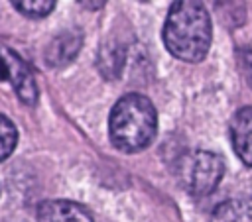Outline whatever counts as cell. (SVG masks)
<instances>
[{
    "label": "cell",
    "instance_id": "9c48e42d",
    "mask_svg": "<svg viewBox=\"0 0 252 222\" xmlns=\"http://www.w3.org/2000/svg\"><path fill=\"white\" fill-rule=\"evenodd\" d=\"M14 8L28 18H45L53 8L55 0H14Z\"/></svg>",
    "mask_w": 252,
    "mask_h": 222
},
{
    "label": "cell",
    "instance_id": "8992f818",
    "mask_svg": "<svg viewBox=\"0 0 252 222\" xmlns=\"http://www.w3.org/2000/svg\"><path fill=\"white\" fill-rule=\"evenodd\" d=\"M230 139L240 161L252 167V106H244L232 116Z\"/></svg>",
    "mask_w": 252,
    "mask_h": 222
},
{
    "label": "cell",
    "instance_id": "7c38bea8",
    "mask_svg": "<svg viewBox=\"0 0 252 222\" xmlns=\"http://www.w3.org/2000/svg\"><path fill=\"white\" fill-rule=\"evenodd\" d=\"M4 81H8V71H6V63L0 55V83H4Z\"/></svg>",
    "mask_w": 252,
    "mask_h": 222
},
{
    "label": "cell",
    "instance_id": "7a4b0ae2",
    "mask_svg": "<svg viewBox=\"0 0 252 222\" xmlns=\"http://www.w3.org/2000/svg\"><path fill=\"white\" fill-rule=\"evenodd\" d=\"M158 114L154 104L138 94H124L112 108L108 118V136L116 149L136 153L146 149L156 138Z\"/></svg>",
    "mask_w": 252,
    "mask_h": 222
},
{
    "label": "cell",
    "instance_id": "3957f363",
    "mask_svg": "<svg viewBox=\"0 0 252 222\" xmlns=\"http://www.w3.org/2000/svg\"><path fill=\"white\" fill-rule=\"evenodd\" d=\"M224 173L222 159L205 149L185 151L175 161V175L179 185L193 196H205L217 189Z\"/></svg>",
    "mask_w": 252,
    "mask_h": 222
},
{
    "label": "cell",
    "instance_id": "30bf717a",
    "mask_svg": "<svg viewBox=\"0 0 252 222\" xmlns=\"http://www.w3.org/2000/svg\"><path fill=\"white\" fill-rule=\"evenodd\" d=\"M18 132L12 120H8L4 114H0V161H4L16 147Z\"/></svg>",
    "mask_w": 252,
    "mask_h": 222
},
{
    "label": "cell",
    "instance_id": "5b68a950",
    "mask_svg": "<svg viewBox=\"0 0 252 222\" xmlns=\"http://www.w3.org/2000/svg\"><path fill=\"white\" fill-rule=\"evenodd\" d=\"M83 47V33L79 29H65L55 35L45 49V63L53 69L69 65Z\"/></svg>",
    "mask_w": 252,
    "mask_h": 222
},
{
    "label": "cell",
    "instance_id": "ba28073f",
    "mask_svg": "<svg viewBox=\"0 0 252 222\" xmlns=\"http://www.w3.org/2000/svg\"><path fill=\"white\" fill-rule=\"evenodd\" d=\"M211 222H252V198H228L217 204Z\"/></svg>",
    "mask_w": 252,
    "mask_h": 222
},
{
    "label": "cell",
    "instance_id": "52a82bcc",
    "mask_svg": "<svg viewBox=\"0 0 252 222\" xmlns=\"http://www.w3.org/2000/svg\"><path fill=\"white\" fill-rule=\"evenodd\" d=\"M37 222H94L91 212L71 200H45L37 208Z\"/></svg>",
    "mask_w": 252,
    "mask_h": 222
},
{
    "label": "cell",
    "instance_id": "6da1fadb",
    "mask_svg": "<svg viewBox=\"0 0 252 222\" xmlns=\"http://www.w3.org/2000/svg\"><path fill=\"white\" fill-rule=\"evenodd\" d=\"M213 39L209 12L201 2H173L163 26L167 51L187 63L205 59Z\"/></svg>",
    "mask_w": 252,
    "mask_h": 222
},
{
    "label": "cell",
    "instance_id": "8fae6325",
    "mask_svg": "<svg viewBox=\"0 0 252 222\" xmlns=\"http://www.w3.org/2000/svg\"><path fill=\"white\" fill-rule=\"evenodd\" d=\"M238 63H240V69H242L246 81L252 86V49H248V47L240 49L238 51Z\"/></svg>",
    "mask_w": 252,
    "mask_h": 222
},
{
    "label": "cell",
    "instance_id": "277c9868",
    "mask_svg": "<svg viewBox=\"0 0 252 222\" xmlns=\"http://www.w3.org/2000/svg\"><path fill=\"white\" fill-rule=\"evenodd\" d=\"M0 55L6 63V71H8V81L12 83L16 94L20 96V100L24 104L33 106L37 102V84L35 79L32 75V71L28 69V65L10 49H0Z\"/></svg>",
    "mask_w": 252,
    "mask_h": 222
}]
</instances>
